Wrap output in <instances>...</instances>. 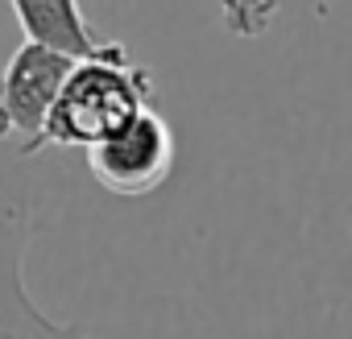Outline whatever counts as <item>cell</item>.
I'll return each mask as SVG.
<instances>
[{
	"label": "cell",
	"instance_id": "6da1fadb",
	"mask_svg": "<svg viewBox=\"0 0 352 339\" xmlns=\"http://www.w3.org/2000/svg\"><path fill=\"white\" fill-rule=\"evenodd\" d=\"M145 108H153L149 71L129 54L124 42H108L100 54L79 58L63 79L46 120V145L91 149Z\"/></svg>",
	"mask_w": 352,
	"mask_h": 339
},
{
	"label": "cell",
	"instance_id": "7a4b0ae2",
	"mask_svg": "<svg viewBox=\"0 0 352 339\" xmlns=\"http://www.w3.org/2000/svg\"><path fill=\"white\" fill-rule=\"evenodd\" d=\"M71 67V58L34 42H21L9 54V62L0 67V145H13L17 157L46 149V120Z\"/></svg>",
	"mask_w": 352,
	"mask_h": 339
},
{
	"label": "cell",
	"instance_id": "3957f363",
	"mask_svg": "<svg viewBox=\"0 0 352 339\" xmlns=\"http://www.w3.org/2000/svg\"><path fill=\"white\" fill-rule=\"evenodd\" d=\"M83 153H87L91 178L108 195L141 199V195H153L170 178V170H174V128L153 108H145Z\"/></svg>",
	"mask_w": 352,
	"mask_h": 339
},
{
	"label": "cell",
	"instance_id": "277c9868",
	"mask_svg": "<svg viewBox=\"0 0 352 339\" xmlns=\"http://www.w3.org/2000/svg\"><path fill=\"white\" fill-rule=\"evenodd\" d=\"M9 9L17 13V25H21L25 42H34L42 50H54L71 62L91 58L108 46L87 25L79 0H9Z\"/></svg>",
	"mask_w": 352,
	"mask_h": 339
},
{
	"label": "cell",
	"instance_id": "5b68a950",
	"mask_svg": "<svg viewBox=\"0 0 352 339\" xmlns=\"http://www.w3.org/2000/svg\"><path fill=\"white\" fill-rule=\"evenodd\" d=\"M0 339H91L79 327L50 323L21 285V244L0 257Z\"/></svg>",
	"mask_w": 352,
	"mask_h": 339
},
{
	"label": "cell",
	"instance_id": "8992f818",
	"mask_svg": "<svg viewBox=\"0 0 352 339\" xmlns=\"http://www.w3.org/2000/svg\"><path fill=\"white\" fill-rule=\"evenodd\" d=\"M282 0H220V21L232 38H261Z\"/></svg>",
	"mask_w": 352,
	"mask_h": 339
}]
</instances>
